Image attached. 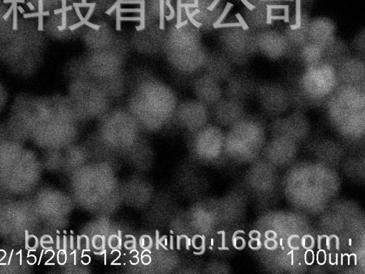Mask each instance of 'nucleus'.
<instances>
[{"label":"nucleus","instance_id":"6ab92c4d","mask_svg":"<svg viewBox=\"0 0 365 274\" xmlns=\"http://www.w3.org/2000/svg\"><path fill=\"white\" fill-rule=\"evenodd\" d=\"M57 248H59V237L57 236Z\"/></svg>","mask_w":365,"mask_h":274},{"label":"nucleus","instance_id":"ddd939ff","mask_svg":"<svg viewBox=\"0 0 365 274\" xmlns=\"http://www.w3.org/2000/svg\"><path fill=\"white\" fill-rule=\"evenodd\" d=\"M158 235H159V234H158V230H156V235H155L156 243H155V244H156V248H157L158 250V246H159V245H159V244H158V240H159V239H158Z\"/></svg>","mask_w":365,"mask_h":274},{"label":"nucleus","instance_id":"423d86ee","mask_svg":"<svg viewBox=\"0 0 365 274\" xmlns=\"http://www.w3.org/2000/svg\"><path fill=\"white\" fill-rule=\"evenodd\" d=\"M240 26L239 23H233V24L225 23V24H220L215 26L214 28L218 29V28H222V27H231V26Z\"/></svg>","mask_w":365,"mask_h":274},{"label":"nucleus","instance_id":"aec40b11","mask_svg":"<svg viewBox=\"0 0 365 274\" xmlns=\"http://www.w3.org/2000/svg\"><path fill=\"white\" fill-rule=\"evenodd\" d=\"M19 254H20V264H21V260H22V256H21V250L19 252Z\"/></svg>","mask_w":365,"mask_h":274},{"label":"nucleus","instance_id":"a211bd4d","mask_svg":"<svg viewBox=\"0 0 365 274\" xmlns=\"http://www.w3.org/2000/svg\"><path fill=\"white\" fill-rule=\"evenodd\" d=\"M71 249L73 248V236H71Z\"/></svg>","mask_w":365,"mask_h":274},{"label":"nucleus","instance_id":"f8f14e48","mask_svg":"<svg viewBox=\"0 0 365 274\" xmlns=\"http://www.w3.org/2000/svg\"><path fill=\"white\" fill-rule=\"evenodd\" d=\"M187 24V20H185L184 21H181L179 24H176V28L177 29H179L185 25H186Z\"/></svg>","mask_w":365,"mask_h":274},{"label":"nucleus","instance_id":"20e7f679","mask_svg":"<svg viewBox=\"0 0 365 274\" xmlns=\"http://www.w3.org/2000/svg\"><path fill=\"white\" fill-rule=\"evenodd\" d=\"M170 2H171V0H165V4L167 6V7L168 8V9L170 11V14L168 16H166V15L165 16V18L168 21H170L171 19H173L175 16V10H174V8L173 7V6L171 5Z\"/></svg>","mask_w":365,"mask_h":274},{"label":"nucleus","instance_id":"f3484780","mask_svg":"<svg viewBox=\"0 0 365 274\" xmlns=\"http://www.w3.org/2000/svg\"><path fill=\"white\" fill-rule=\"evenodd\" d=\"M18 9H19V11L21 13H24V9H23V8H22L21 6H18Z\"/></svg>","mask_w":365,"mask_h":274},{"label":"nucleus","instance_id":"f257e3e1","mask_svg":"<svg viewBox=\"0 0 365 274\" xmlns=\"http://www.w3.org/2000/svg\"><path fill=\"white\" fill-rule=\"evenodd\" d=\"M165 0H159V16H160V24L159 28L161 30L165 29V9H164Z\"/></svg>","mask_w":365,"mask_h":274},{"label":"nucleus","instance_id":"dca6fc26","mask_svg":"<svg viewBox=\"0 0 365 274\" xmlns=\"http://www.w3.org/2000/svg\"><path fill=\"white\" fill-rule=\"evenodd\" d=\"M170 249L171 250L173 249V236L172 235L170 236Z\"/></svg>","mask_w":365,"mask_h":274},{"label":"nucleus","instance_id":"6e6552de","mask_svg":"<svg viewBox=\"0 0 365 274\" xmlns=\"http://www.w3.org/2000/svg\"><path fill=\"white\" fill-rule=\"evenodd\" d=\"M38 31L43 30V16L41 14L38 16Z\"/></svg>","mask_w":365,"mask_h":274},{"label":"nucleus","instance_id":"9d476101","mask_svg":"<svg viewBox=\"0 0 365 274\" xmlns=\"http://www.w3.org/2000/svg\"><path fill=\"white\" fill-rule=\"evenodd\" d=\"M39 15H40V14L38 12V13L25 14H24V18L35 17V16H38Z\"/></svg>","mask_w":365,"mask_h":274},{"label":"nucleus","instance_id":"f03ea898","mask_svg":"<svg viewBox=\"0 0 365 274\" xmlns=\"http://www.w3.org/2000/svg\"><path fill=\"white\" fill-rule=\"evenodd\" d=\"M231 7L232 4L230 3H227L220 16L218 17L217 21L213 24V27L221 24V22L225 19V18L229 13V11L231 9Z\"/></svg>","mask_w":365,"mask_h":274},{"label":"nucleus","instance_id":"1a4fd4ad","mask_svg":"<svg viewBox=\"0 0 365 274\" xmlns=\"http://www.w3.org/2000/svg\"><path fill=\"white\" fill-rule=\"evenodd\" d=\"M83 25V22L82 21H79V22H77L71 26H69V29L70 30L73 31L78 27H80L81 26Z\"/></svg>","mask_w":365,"mask_h":274},{"label":"nucleus","instance_id":"7ed1b4c3","mask_svg":"<svg viewBox=\"0 0 365 274\" xmlns=\"http://www.w3.org/2000/svg\"><path fill=\"white\" fill-rule=\"evenodd\" d=\"M4 3H12L13 4V11H14V19H13V26L12 29L14 30L17 29V10H16V2L14 0H4Z\"/></svg>","mask_w":365,"mask_h":274},{"label":"nucleus","instance_id":"39448f33","mask_svg":"<svg viewBox=\"0 0 365 274\" xmlns=\"http://www.w3.org/2000/svg\"><path fill=\"white\" fill-rule=\"evenodd\" d=\"M237 19L239 21L240 26L244 29L247 30L249 29L248 25L244 20V19L242 17V16L240 14H236Z\"/></svg>","mask_w":365,"mask_h":274},{"label":"nucleus","instance_id":"0eeeda50","mask_svg":"<svg viewBox=\"0 0 365 274\" xmlns=\"http://www.w3.org/2000/svg\"><path fill=\"white\" fill-rule=\"evenodd\" d=\"M140 16H130V17H128V16L122 17L121 16V21H140Z\"/></svg>","mask_w":365,"mask_h":274},{"label":"nucleus","instance_id":"2eb2a0df","mask_svg":"<svg viewBox=\"0 0 365 274\" xmlns=\"http://www.w3.org/2000/svg\"><path fill=\"white\" fill-rule=\"evenodd\" d=\"M27 5L29 6V9L31 10H34V7L32 6V4L30 2H28Z\"/></svg>","mask_w":365,"mask_h":274},{"label":"nucleus","instance_id":"4468645a","mask_svg":"<svg viewBox=\"0 0 365 274\" xmlns=\"http://www.w3.org/2000/svg\"><path fill=\"white\" fill-rule=\"evenodd\" d=\"M180 238H181V236L180 237L179 235L177 236V248L179 250L180 249Z\"/></svg>","mask_w":365,"mask_h":274},{"label":"nucleus","instance_id":"9b49d317","mask_svg":"<svg viewBox=\"0 0 365 274\" xmlns=\"http://www.w3.org/2000/svg\"><path fill=\"white\" fill-rule=\"evenodd\" d=\"M13 10V6H11L9 9L8 10V11L4 15L3 18L4 19H6L10 15L11 11Z\"/></svg>","mask_w":365,"mask_h":274}]
</instances>
